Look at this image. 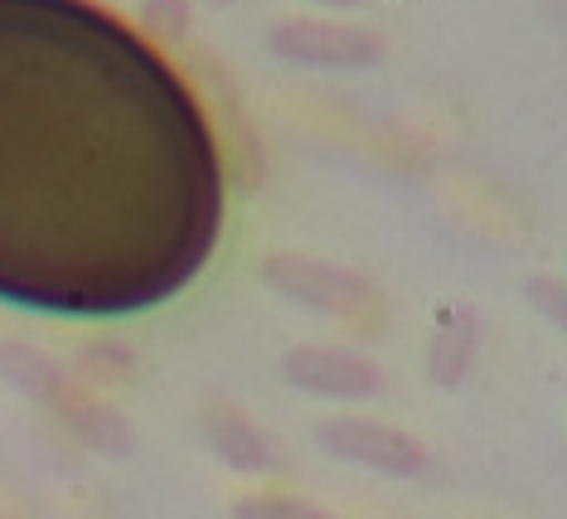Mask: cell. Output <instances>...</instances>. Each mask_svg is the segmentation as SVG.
<instances>
[{"instance_id":"cell-1","label":"cell","mask_w":567,"mask_h":519,"mask_svg":"<svg viewBox=\"0 0 567 519\" xmlns=\"http://www.w3.org/2000/svg\"><path fill=\"white\" fill-rule=\"evenodd\" d=\"M228 185L185 73L97 0H0V302L117 320L209 267Z\"/></svg>"}]
</instances>
